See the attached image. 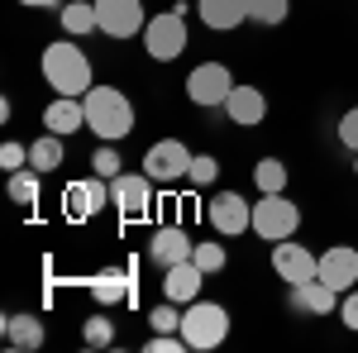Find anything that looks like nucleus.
Here are the masks:
<instances>
[{
    "label": "nucleus",
    "mask_w": 358,
    "mask_h": 353,
    "mask_svg": "<svg viewBox=\"0 0 358 353\" xmlns=\"http://www.w3.org/2000/svg\"><path fill=\"white\" fill-rule=\"evenodd\" d=\"M82 106H86V129L101 143H120L134 129V106L120 86H91L82 96Z\"/></svg>",
    "instance_id": "1"
},
{
    "label": "nucleus",
    "mask_w": 358,
    "mask_h": 353,
    "mask_svg": "<svg viewBox=\"0 0 358 353\" xmlns=\"http://www.w3.org/2000/svg\"><path fill=\"white\" fill-rule=\"evenodd\" d=\"M43 82L53 86L57 96H86L91 91V57L77 48V43H67V38H57L43 48Z\"/></svg>",
    "instance_id": "2"
},
{
    "label": "nucleus",
    "mask_w": 358,
    "mask_h": 353,
    "mask_svg": "<svg viewBox=\"0 0 358 353\" xmlns=\"http://www.w3.org/2000/svg\"><path fill=\"white\" fill-rule=\"evenodd\" d=\"M301 229V206L287 201L282 191H258V206H253V234L268 239V244H282V239H296Z\"/></svg>",
    "instance_id": "3"
},
{
    "label": "nucleus",
    "mask_w": 358,
    "mask_h": 353,
    "mask_svg": "<svg viewBox=\"0 0 358 353\" xmlns=\"http://www.w3.org/2000/svg\"><path fill=\"white\" fill-rule=\"evenodd\" d=\"M187 43H192V34H187V5H172L163 15H153L148 24H143V48L153 62H172V57L187 53Z\"/></svg>",
    "instance_id": "4"
},
{
    "label": "nucleus",
    "mask_w": 358,
    "mask_h": 353,
    "mask_svg": "<svg viewBox=\"0 0 358 353\" xmlns=\"http://www.w3.org/2000/svg\"><path fill=\"white\" fill-rule=\"evenodd\" d=\"M182 339L187 349H220L229 339V310L220 301H192L182 310Z\"/></svg>",
    "instance_id": "5"
},
{
    "label": "nucleus",
    "mask_w": 358,
    "mask_h": 353,
    "mask_svg": "<svg viewBox=\"0 0 358 353\" xmlns=\"http://www.w3.org/2000/svg\"><path fill=\"white\" fill-rule=\"evenodd\" d=\"M192 158H196V153L182 143V138H158V143L143 153V172H148L158 187H177V182H187Z\"/></svg>",
    "instance_id": "6"
},
{
    "label": "nucleus",
    "mask_w": 358,
    "mask_h": 353,
    "mask_svg": "<svg viewBox=\"0 0 358 353\" xmlns=\"http://www.w3.org/2000/svg\"><path fill=\"white\" fill-rule=\"evenodd\" d=\"M234 72L224 67V62H196L192 72H187V101L192 106H224L229 101V91H234Z\"/></svg>",
    "instance_id": "7"
},
{
    "label": "nucleus",
    "mask_w": 358,
    "mask_h": 353,
    "mask_svg": "<svg viewBox=\"0 0 358 353\" xmlns=\"http://www.w3.org/2000/svg\"><path fill=\"white\" fill-rule=\"evenodd\" d=\"M153 187H158V182H153L148 172H120L110 182V206L124 219L148 215V210H153Z\"/></svg>",
    "instance_id": "8"
},
{
    "label": "nucleus",
    "mask_w": 358,
    "mask_h": 353,
    "mask_svg": "<svg viewBox=\"0 0 358 353\" xmlns=\"http://www.w3.org/2000/svg\"><path fill=\"white\" fill-rule=\"evenodd\" d=\"M96 15H101V34L106 38H134L143 34V0H96Z\"/></svg>",
    "instance_id": "9"
},
{
    "label": "nucleus",
    "mask_w": 358,
    "mask_h": 353,
    "mask_svg": "<svg viewBox=\"0 0 358 353\" xmlns=\"http://www.w3.org/2000/svg\"><path fill=\"white\" fill-rule=\"evenodd\" d=\"M210 229L224 234V239H234V234H248L253 229V206H248L239 191H220L215 201H210Z\"/></svg>",
    "instance_id": "10"
},
{
    "label": "nucleus",
    "mask_w": 358,
    "mask_h": 353,
    "mask_svg": "<svg viewBox=\"0 0 358 353\" xmlns=\"http://www.w3.org/2000/svg\"><path fill=\"white\" fill-rule=\"evenodd\" d=\"M273 272L282 277V282H310L315 272H320V253H310V248L292 244V239H282V244H273Z\"/></svg>",
    "instance_id": "11"
},
{
    "label": "nucleus",
    "mask_w": 358,
    "mask_h": 353,
    "mask_svg": "<svg viewBox=\"0 0 358 353\" xmlns=\"http://www.w3.org/2000/svg\"><path fill=\"white\" fill-rule=\"evenodd\" d=\"M315 277H320V282H330L339 296H344V291H354V287H358V248L330 244L325 253H320V272H315Z\"/></svg>",
    "instance_id": "12"
},
{
    "label": "nucleus",
    "mask_w": 358,
    "mask_h": 353,
    "mask_svg": "<svg viewBox=\"0 0 358 353\" xmlns=\"http://www.w3.org/2000/svg\"><path fill=\"white\" fill-rule=\"evenodd\" d=\"M62 206H67V215H77V219L106 210V206H110V187H106V177H96V172H91V182H67Z\"/></svg>",
    "instance_id": "13"
},
{
    "label": "nucleus",
    "mask_w": 358,
    "mask_h": 353,
    "mask_svg": "<svg viewBox=\"0 0 358 353\" xmlns=\"http://www.w3.org/2000/svg\"><path fill=\"white\" fill-rule=\"evenodd\" d=\"M201 287H206V272L196 268L192 258H182V263L163 268V296H167V301L192 305V301H201Z\"/></svg>",
    "instance_id": "14"
},
{
    "label": "nucleus",
    "mask_w": 358,
    "mask_h": 353,
    "mask_svg": "<svg viewBox=\"0 0 358 353\" xmlns=\"http://www.w3.org/2000/svg\"><path fill=\"white\" fill-rule=\"evenodd\" d=\"M224 115H229L239 129H258V124L268 120V96H263L258 86H234L229 101H224Z\"/></svg>",
    "instance_id": "15"
},
{
    "label": "nucleus",
    "mask_w": 358,
    "mask_h": 353,
    "mask_svg": "<svg viewBox=\"0 0 358 353\" xmlns=\"http://www.w3.org/2000/svg\"><path fill=\"white\" fill-rule=\"evenodd\" d=\"M192 234L182 229V224H163V229H153V244H148V258L158 263V268H172V263H182V258H192Z\"/></svg>",
    "instance_id": "16"
},
{
    "label": "nucleus",
    "mask_w": 358,
    "mask_h": 353,
    "mask_svg": "<svg viewBox=\"0 0 358 353\" xmlns=\"http://www.w3.org/2000/svg\"><path fill=\"white\" fill-rule=\"evenodd\" d=\"M43 129L57 138H67V134H77V129H86V106H82V96H57L53 106L43 110Z\"/></svg>",
    "instance_id": "17"
},
{
    "label": "nucleus",
    "mask_w": 358,
    "mask_h": 353,
    "mask_svg": "<svg viewBox=\"0 0 358 353\" xmlns=\"http://www.w3.org/2000/svg\"><path fill=\"white\" fill-rule=\"evenodd\" d=\"M339 291H334L330 282H320V277H310V282H296L292 287V305L301 310V315H330Z\"/></svg>",
    "instance_id": "18"
},
{
    "label": "nucleus",
    "mask_w": 358,
    "mask_h": 353,
    "mask_svg": "<svg viewBox=\"0 0 358 353\" xmlns=\"http://www.w3.org/2000/svg\"><path fill=\"white\" fill-rule=\"evenodd\" d=\"M196 15L206 29H239L248 20V0H196Z\"/></svg>",
    "instance_id": "19"
},
{
    "label": "nucleus",
    "mask_w": 358,
    "mask_h": 353,
    "mask_svg": "<svg viewBox=\"0 0 358 353\" xmlns=\"http://www.w3.org/2000/svg\"><path fill=\"white\" fill-rule=\"evenodd\" d=\"M91 301L110 310V305H120V301H134V287H129L124 272H101V277L91 282Z\"/></svg>",
    "instance_id": "20"
},
{
    "label": "nucleus",
    "mask_w": 358,
    "mask_h": 353,
    "mask_svg": "<svg viewBox=\"0 0 358 353\" xmlns=\"http://www.w3.org/2000/svg\"><path fill=\"white\" fill-rule=\"evenodd\" d=\"M57 20H62V29H67L72 38H77V34H96V29H101V15H96V0H67Z\"/></svg>",
    "instance_id": "21"
},
{
    "label": "nucleus",
    "mask_w": 358,
    "mask_h": 353,
    "mask_svg": "<svg viewBox=\"0 0 358 353\" xmlns=\"http://www.w3.org/2000/svg\"><path fill=\"white\" fill-rule=\"evenodd\" d=\"M5 339H10V349H38L43 344V320H34V315H5Z\"/></svg>",
    "instance_id": "22"
},
{
    "label": "nucleus",
    "mask_w": 358,
    "mask_h": 353,
    "mask_svg": "<svg viewBox=\"0 0 358 353\" xmlns=\"http://www.w3.org/2000/svg\"><path fill=\"white\" fill-rule=\"evenodd\" d=\"M29 167L34 172H53V167H62V138L57 134H43L29 143Z\"/></svg>",
    "instance_id": "23"
},
{
    "label": "nucleus",
    "mask_w": 358,
    "mask_h": 353,
    "mask_svg": "<svg viewBox=\"0 0 358 353\" xmlns=\"http://www.w3.org/2000/svg\"><path fill=\"white\" fill-rule=\"evenodd\" d=\"M38 177H43V172H34V167L10 172V201H15V206H38Z\"/></svg>",
    "instance_id": "24"
},
{
    "label": "nucleus",
    "mask_w": 358,
    "mask_h": 353,
    "mask_svg": "<svg viewBox=\"0 0 358 353\" xmlns=\"http://www.w3.org/2000/svg\"><path fill=\"white\" fill-rule=\"evenodd\" d=\"M287 10H292V0H248V20L263 29H277L287 20Z\"/></svg>",
    "instance_id": "25"
},
{
    "label": "nucleus",
    "mask_w": 358,
    "mask_h": 353,
    "mask_svg": "<svg viewBox=\"0 0 358 353\" xmlns=\"http://www.w3.org/2000/svg\"><path fill=\"white\" fill-rule=\"evenodd\" d=\"M253 182H258V191H287V163L282 158H258Z\"/></svg>",
    "instance_id": "26"
},
{
    "label": "nucleus",
    "mask_w": 358,
    "mask_h": 353,
    "mask_svg": "<svg viewBox=\"0 0 358 353\" xmlns=\"http://www.w3.org/2000/svg\"><path fill=\"white\" fill-rule=\"evenodd\" d=\"M148 325H153V334H182V310H177V301L153 305V310H148Z\"/></svg>",
    "instance_id": "27"
},
{
    "label": "nucleus",
    "mask_w": 358,
    "mask_h": 353,
    "mask_svg": "<svg viewBox=\"0 0 358 353\" xmlns=\"http://www.w3.org/2000/svg\"><path fill=\"white\" fill-rule=\"evenodd\" d=\"M192 263L206 272V277H210V272H224L229 253H224V244H196V248H192Z\"/></svg>",
    "instance_id": "28"
},
{
    "label": "nucleus",
    "mask_w": 358,
    "mask_h": 353,
    "mask_svg": "<svg viewBox=\"0 0 358 353\" xmlns=\"http://www.w3.org/2000/svg\"><path fill=\"white\" fill-rule=\"evenodd\" d=\"M120 148H115V143H101V148H96V153H91V172H96V177H106V182H115V177H120Z\"/></svg>",
    "instance_id": "29"
},
{
    "label": "nucleus",
    "mask_w": 358,
    "mask_h": 353,
    "mask_svg": "<svg viewBox=\"0 0 358 353\" xmlns=\"http://www.w3.org/2000/svg\"><path fill=\"white\" fill-rule=\"evenodd\" d=\"M82 339H86V349H106V344H115V325H110V315H91L82 329Z\"/></svg>",
    "instance_id": "30"
},
{
    "label": "nucleus",
    "mask_w": 358,
    "mask_h": 353,
    "mask_svg": "<svg viewBox=\"0 0 358 353\" xmlns=\"http://www.w3.org/2000/svg\"><path fill=\"white\" fill-rule=\"evenodd\" d=\"M215 177H220V163H215L210 153H196V158H192V172H187V182H192V187H215Z\"/></svg>",
    "instance_id": "31"
},
{
    "label": "nucleus",
    "mask_w": 358,
    "mask_h": 353,
    "mask_svg": "<svg viewBox=\"0 0 358 353\" xmlns=\"http://www.w3.org/2000/svg\"><path fill=\"white\" fill-rule=\"evenodd\" d=\"M0 167H5V172L29 167V148H24V143H0Z\"/></svg>",
    "instance_id": "32"
},
{
    "label": "nucleus",
    "mask_w": 358,
    "mask_h": 353,
    "mask_svg": "<svg viewBox=\"0 0 358 353\" xmlns=\"http://www.w3.org/2000/svg\"><path fill=\"white\" fill-rule=\"evenodd\" d=\"M339 143H344L349 153H358V106L344 110V120H339Z\"/></svg>",
    "instance_id": "33"
},
{
    "label": "nucleus",
    "mask_w": 358,
    "mask_h": 353,
    "mask_svg": "<svg viewBox=\"0 0 358 353\" xmlns=\"http://www.w3.org/2000/svg\"><path fill=\"white\" fill-rule=\"evenodd\" d=\"M339 320H344V329H354V334H358V287L339 296Z\"/></svg>",
    "instance_id": "34"
},
{
    "label": "nucleus",
    "mask_w": 358,
    "mask_h": 353,
    "mask_svg": "<svg viewBox=\"0 0 358 353\" xmlns=\"http://www.w3.org/2000/svg\"><path fill=\"white\" fill-rule=\"evenodd\" d=\"M182 349H187L182 334H153V339H148V353H182Z\"/></svg>",
    "instance_id": "35"
},
{
    "label": "nucleus",
    "mask_w": 358,
    "mask_h": 353,
    "mask_svg": "<svg viewBox=\"0 0 358 353\" xmlns=\"http://www.w3.org/2000/svg\"><path fill=\"white\" fill-rule=\"evenodd\" d=\"M20 5H29V10H53L57 0H20Z\"/></svg>",
    "instance_id": "36"
},
{
    "label": "nucleus",
    "mask_w": 358,
    "mask_h": 353,
    "mask_svg": "<svg viewBox=\"0 0 358 353\" xmlns=\"http://www.w3.org/2000/svg\"><path fill=\"white\" fill-rule=\"evenodd\" d=\"M354 177H358V153H354Z\"/></svg>",
    "instance_id": "37"
}]
</instances>
